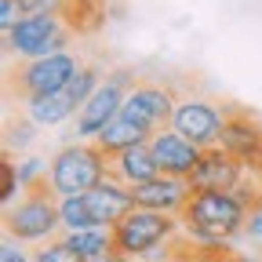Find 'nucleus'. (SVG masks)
Listing matches in <instances>:
<instances>
[{
    "label": "nucleus",
    "instance_id": "1",
    "mask_svg": "<svg viewBox=\"0 0 262 262\" xmlns=\"http://www.w3.org/2000/svg\"><path fill=\"white\" fill-rule=\"evenodd\" d=\"M244 219L248 208L222 189H193L186 208L179 211V222L193 241H229L244 233Z\"/></svg>",
    "mask_w": 262,
    "mask_h": 262
},
{
    "label": "nucleus",
    "instance_id": "2",
    "mask_svg": "<svg viewBox=\"0 0 262 262\" xmlns=\"http://www.w3.org/2000/svg\"><path fill=\"white\" fill-rule=\"evenodd\" d=\"M58 229H62V215H58V193L51 179L33 182L11 208H4V233L18 237L22 244L51 241Z\"/></svg>",
    "mask_w": 262,
    "mask_h": 262
},
{
    "label": "nucleus",
    "instance_id": "3",
    "mask_svg": "<svg viewBox=\"0 0 262 262\" xmlns=\"http://www.w3.org/2000/svg\"><path fill=\"white\" fill-rule=\"evenodd\" d=\"M106 175H110L106 171V149L95 139H80L73 146H62L51 157V171H48L58 196H84Z\"/></svg>",
    "mask_w": 262,
    "mask_h": 262
},
{
    "label": "nucleus",
    "instance_id": "4",
    "mask_svg": "<svg viewBox=\"0 0 262 262\" xmlns=\"http://www.w3.org/2000/svg\"><path fill=\"white\" fill-rule=\"evenodd\" d=\"M179 215L168 211H149V208H131L120 222L110 226L113 233V251L127 255V258H146L149 251H157L160 244H168L179 229Z\"/></svg>",
    "mask_w": 262,
    "mask_h": 262
},
{
    "label": "nucleus",
    "instance_id": "5",
    "mask_svg": "<svg viewBox=\"0 0 262 262\" xmlns=\"http://www.w3.org/2000/svg\"><path fill=\"white\" fill-rule=\"evenodd\" d=\"M84 66V58L70 48L58 55H44V58H18V66L8 73V91H18V98H40V95H55L73 80V73Z\"/></svg>",
    "mask_w": 262,
    "mask_h": 262
},
{
    "label": "nucleus",
    "instance_id": "6",
    "mask_svg": "<svg viewBox=\"0 0 262 262\" xmlns=\"http://www.w3.org/2000/svg\"><path fill=\"white\" fill-rule=\"evenodd\" d=\"M77 33L62 22V15H29L4 33V51L18 58H44L73 48Z\"/></svg>",
    "mask_w": 262,
    "mask_h": 262
},
{
    "label": "nucleus",
    "instance_id": "7",
    "mask_svg": "<svg viewBox=\"0 0 262 262\" xmlns=\"http://www.w3.org/2000/svg\"><path fill=\"white\" fill-rule=\"evenodd\" d=\"M131 88H135V73H131V70L106 73V80L95 88V95L77 113V139H95L98 131L120 113V106H124V98H127Z\"/></svg>",
    "mask_w": 262,
    "mask_h": 262
},
{
    "label": "nucleus",
    "instance_id": "8",
    "mask_svg": "<svg viewBox=\"0 0 262 262\" xmlns=\"http://www.w3.org/2000/svg\"><path fill=\"white\" fill-rule=\"evenodd\" d=\"M175 106H179V98H175L171 88H164L157 80H135V88L127 91L117 117H124V120H131V124H139V127L157 135V131L171 127Z\"/></svg>",
    "mask_w": 262,
    "mask_h": 262
},
{
    "label": "nucleus",
    "instance_id": "9",
    "mask_svg": "<svg viewBox=\"0 0 262 262\" xmlns=\"http://www.w3.org/2000/svg\"><path fill=\"white\" fill-rule=\"evenodd\" d=\"M222 149H229L244 168L258 171L262 168V120L244 110L241 102L222 106Z\"/></svg>",
    "mask_w": 262,
    "mask_h": 262
},
{
    "label": "nucleus",
    "instance_id": "10",
    "mask_svg": "<svg viewBox=\"0 0 262 262\" xmlns=\"http://www.w3.org/2000/svg\"><path fill=\"white\" fill-rule=\"evenodd\" d=\"M171 127L182 139H189L193 146L211 149L222 142V110L215 102H204V98H179Z\"/></svg>",
    "mask_w": 262,
    "mask_h": 262
},
{
    "label": "nucleus",
    "instance_id": "11",
    "mask_svg": "<svg viewBox=\"0 0 262 262\" xmlns=\"http://www.w3.org/2000/svg\"><path fill=\"white\" fill-rule=\"evenodd\" d=\"M248 171L251 168H244V164L229 153V149L211 146V149L201 153V160H196V168L189 175V186L193 189H222V193H233Z\"/></svg>",
    "mask_w": 262,
    "mask_h": 262
},
{
    "label": "nucleus",
    "instance_id": "12",
    "mask_svg": "<svg viewBox=\"0 0 262 262\" xmlns=\"http://www.w3.org/2000/svg\"><path fill=\"white\" fill-rule=\"evenodd\" d=\"M153 146V157L160 164V175H175V179H189L193 168H196V160H201V146H193L189 139H182L175 127H164L157 131V135L149 139Z\"/></svg>",
    "mask_w": 262,
    "mask_h": 262
},
{
    "label": "nucleus",
    "instance_id": "13",
    "mask_svg": "<svg viewBox=\"0 0 262 262\" xmlns=\"http://www.w3.org/2000/svg\"><path fill=\"white\" fill-rule=\"evenodd\" d=\"M84 204H88L95 226H113V222H120L131 208H139L131 186H124V182H117V179H110V175L98 182L95 189L84 193Z\"/></svg>",
    "mask_w": 262,
    "mask_h": 262
},
{
    "label": "nucleus",
    "instance_id": "14",
    "mask_svg": "<svg viewBox=\"0 0 262 262\" xmlns=\"http://www.w3.org/2000/svg\"><path fill=\"white\" fill-rule=\"evenodd\" d=\"M135 193V204L139 208H149V211H168V215H179L189 201V179H175V175H157L142 186H131Z\"/></svg>",
    "mask_w": 262,
    "mask_h": 262
},
{
    "label": "nucleus",
    "instance_id": "15",
    "mask_svg": "<svg viewBox=\"0 0 262 262\" xmlns=\"http://www.w3.org/2000/svg\"><path fill=\"white\" fill-rule=\"evenodd\" d=\"M106 171H110V179H117L124 186H142V182L160 175V164L153 157V146L139 142V146H127L120 153H106Z\"/></svg>",
    "mask_w": 262,
    "mask_h": 262
},
{
    "label": "nucleus",
    "instance_id": "16",
    "mask_svg": "<svg viewBox=\"0 0 262 262\" xmlns=\"http://www.w3.org/2000/svg\"><path fill=\"white\" fill-rule=\"evenodd\" d=\"M22 113H26V120H33L37 127H55V124H62V120L77 117L80 106H77V98L62 88V91H55V95L26 98V102H22Z\"/></svg>",
    "mask_w": 262,
    "mask_h": 262
},
{
    "label": "nucleus",
    "instance_id": "17",
    "mask_svg": "<svg viewBox=\"0 0 262 262\" xmlns=\"http://www.w3.org/2000/svg\"><path fill=\"white\" fill-rule=\"evenodd\" d=\"M62 22L70 26L77 37H88V33H98L106 22V0H66L62 4Z\"/></svg>",
    "mask_w": 262,
    "mask_h": 262
},
{
    "label": "nucleus",
    "instance_id": "18",
    "mask_svg": "<svg viewBox=\"0 0 262 262\" xmlns=\"http://www.w3.org/2000/svg\"><path fill=\"white\" fill-rule=\"evenodd\" d=\"M149 139H153V131L131 124V120H124V117H113V120L95 135V142L102 146L106 153H120V149H127V146H139V142H149Z\"/></svg>",
    "mask_w": 262,
    "mask_h": 262
},
{
    "label": "nucleus",
    "instance_id": "19",
    "mask_svg": "<svg viewBox=\"0 0 262 262\" xmlns=\"http://www.w3.org/2000/svg\"><path fill=\"white\" fill-rule=\"evenodd\" d=\"M62 241L70 244L77 255H84L88 262H91V258H98V255H106V251H113V233H110V226L73 229V233H62Z\"/></svg>",
    "mask_w": 262,
    "mask_h": 262
},
{
    "label": "nucleus",
    "instance_id": "20",
    "mask_svg": "<svg viewBox=\"0 0 262 262\" xmlns=\"http://www.w3.org/2000/svg\"><path fill=\"white\" fill-rule=\"evenodd\" d=\"M58 215H62L66 233H73V229H95V219L84 204V196H58Z\"/></svg>",
    "mask_w": 262,
    "mask_h": 262
},
{
    "label": "nucleus",
    "instance_id": "21",
    "mask_svg": "<svg viewBox=\"0 0 262 262\" xmlns=\"http://www.w3.org/2000/svg\"><path fill=\"white\" fill-rule=\"evenodd\" d=\"M22 196V179H18V164L11 160V153H4V164H0V201L4 208H11Z\"/></svg>",
    "mask_w": 262,
    "mask_h": 262
},
{
    "label": "nucleus",
    "instance_id": "22",
    "mask_svg": "<svg viewBox=\"0 0 262 262\" xmlns=\"http://www.w3.org/2000/svg\"><path fill=\"white\" fill-rule=\"evenodd\" d=\"M33 262H88V258H84V255H77L70 244H66V241L58 237V241H48L44 248H37Z\"/></svg>",
    "mask_w": 262,
    "mask_h": 262
},
{
    "label": "nucleus",
    "instance_id": "23",
    "mask_svg": "<svg viewBox=\"0 0 262 262\" xmlns=\"http://www.w3.org/2000/svg\"><path fill=\"white\" fill-rule=\"evenodd\" d=\"M48 171H51V164H44L40 157H26V160H18V179H22V193L33 186V182H40V179H48Z\"/></svg>",
    "mask_w": 262,
    "mask_h": 262
},
{
    "label": "nucleus",
    "instance_id": "24",
    "mask_svg": "<svg viewBox=\"0 0 262 262\" xmlns=\"http://www.w3.org/2000/svg\"><path fill=\"white\" fill-rule=\"evenodd\" d=\"M62 4H66V0H18L22 18H29V15H58Z\"/></svg>",
    "mask_w": 262,
    "mask_h": 262
},
{
    "label": "nucleus",
    "instance_id": "25",
    "mask_svg": "<svg viewBox=\"0 0 262 262\" xmlns=\"http://www.w3.org/2000/svg\"><path fill=\"white\" fill-rule=\"evenodd\" d=\"M0 262H33V258L26 255V248H22L18 237L4 233V244H0Z\"/></svg>",
    "mask_w": 262,
    "mask_h": 262
},
{
    "label": "nucleus",
    "instance_id": "26",
    "mask_svg": "<svg viewBox=\"0 0 262 262\" xmlns=\"http://www.w3.org/2000/svg\"><path fill=\"white\" fill-rule=\"evenodd\" d=\"M244 233L251 241H262V196L248 208V219H244Z\"/></svg>",
    "mask_w": 262,
    "mask_h": 262
},
{
    "label": "nucleus",
    "instance_id": "27",
    "mask_svg": "<svg viewBox=\"0 0 262 262\" xmlns=\"http://www.w3.org/2000/svg\"><path fill=\"white\" fill-rule=\"evenodd\" d=\"M15 22H22V8H18V0H0V29H11Z\"/></svg>",
    "mask_w": 262,
    "mask_h": 262
},
{
    "label": "nucleus",
    "instance_id": "28",
    "mask_svg": "<svg viewBox=\"0 0 262 262\" xmlns=\"http://www.w3.org/2000/svg\"><path fill=\"white\" fill-rule=\"evenodd\" d=\"M91 262H131V258L120 255V251H106V255H98V258H91Z\"/></svg>",
    "mask_w": 262,
    "mask_h": 262
},
{
    "label": "nucleus",
    "instance_id": "29",
    "mask_svg": "<svg viewBox=\"0 0 262 262\" xmlns=\"http://www.w3.org/2000/svg\"><path fill=\"white\" fill-rule=\"evenodd\" d=\"M258 175H262V168H258Z\"/></svg>",
    "mask_w": 262,
    "mask_h": 262
}]
</instances>
